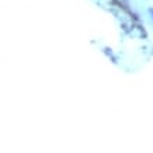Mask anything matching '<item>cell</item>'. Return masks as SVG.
Here are the masks:
<instances>
[{"mask_svg":"<svg viewBox=\"0 0 153 153\" xmlns=\"http://www.w3.org/2000/svg\"><path fill=\"white\" fill-rule=\"evenodd\" d=\"M148 11H149V16H150V19H152V21H153V9L150 7V9H149Z\"/></svg>","mask_w":153,"mask_h":153,"instance_id":"1","label":"cell"}]
</instances>
